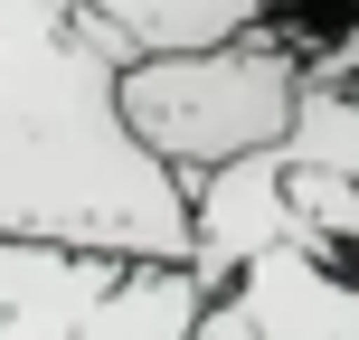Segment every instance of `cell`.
<instances>
[{"mask_svg": "<svg viewBox=\"0 0 359 340\" xmlns=\"http://www.w3.org/2000/svg\"><path fill=\"white\" fill-rule=\"evenodd\" d=\"M293 161L303 170H331V179H359V95L350 86H303V114H293Z\"/></svg>", "mask_w": 359, "mask_h": 340, "instance_id": "5", "label": "cell"}, {"mask_svg": "<svg viewBox=\"0 0 359 340\" xmlns=\"http://www.w3.org/2000/svg\"><path fill=\"white\" fill-rule=\"evenodd\" d=\"M189 340H255V322H246V303H236V293H217L208 312H198V331Z\"/></svg>", "mask_w": 359, "mask_h": 340, "instance_id": "6", "label": "cell"}, {"mask_svg": "<svg viewBox=\"0 0 359 340\" xmlns=\"http://www.w3.org/2000/svg\"><path fill=\"white\" fill-rule=\"evenodd\" d=\"M303 86H312V67L284 38H236V48H208V57H142L123 76V123L161 170H180L198 189L208 170L284 151Z\"/></svg>", "mask_w": 359, "mask_h": 340, "instance_id": "1", "label": "cell"}, {"mask_svg": "<svg viewBox=\"0 0 359 340\" xmlns=\"http://www.w3.org/2000/svg\"><path fill=\"white\" fill-rule=\"evenodd\" d=\"M236 303H246L255 340H359V274L322 265V255H255L236 274Z\"/></svg>", "mask_w": 359, "mask_h": 340, "instance_id": "4", "label": "cell"}, {"mask_svg": "<svg viewBox=\"0 0 359 340\" xmlns=\"http://www.w3.org/2000/svg\"><path fill=\"white\" fill-rule=\"evenodd\" d=\"M189 274H198V293H227L236 274L255 265V255H303V217H293V161L284 151H255V161H236V170H208L189 189Z\"/></svg>", "mask_w": 359, "mask_h": 340, "instance_id": "3", "label": "cell"}, {"mask_svg": "<svg viewBox=\"0 0 359 340\" xmlns=\"http://www.w3.org/2000/svg\"><path fill=\"white\" fill-rule=\"evenodd\" d=\"M208 293L189 265H123L0 236V340H189Z\"/></svg>", "mask_w": 359, "mask_h": 340, "instance_id": "2", "label": "cell"}]
</instances>
